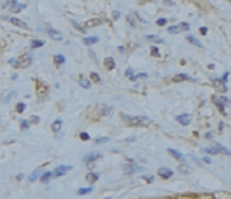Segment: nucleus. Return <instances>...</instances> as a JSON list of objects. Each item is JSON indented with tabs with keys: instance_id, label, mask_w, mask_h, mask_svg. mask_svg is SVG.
I'll use <instances>...</instances> for the list:
<instances>
[{
	"instance_id": "30",
	"label": "nucleus",
	"mask_w": 231,
	"mask_h": 199,
	"mask_svg": "<svg viewBox=\"0 0 231 199\" xmlns=\"http://www.w3.org/2000/svg\"><path fill=\"white\" fill-rule=\"evenodd\" d=\"M38 176H40V169H36L35 173H31V174H30V181H35Z\"/></svg>"
},
{
	"instance_id": "15",
	"label": "nucleus",
	"mask_w": 231,
	"mask_h": 199,
	"mask_svg": "<svg viewBox=\"0 0 231 199\" xmlns=\"http://www.w3.org/2000/svg\"><path fill=\"white\" fill-rule=\"evenodd\" d=\"M187 41H190L191 45L198 46V48H201V46H203V45H201V41H198V40L195 38V36H191V35H190V36H187Z\"/></svg>"
},
{
	"instance_id": "37",
	"label": "nucleus",
	"mask_w": 231,
	"mask_h": 199,
	"mask_svg": "<svg viewBox=\"0 0 231 199\" xmlns=\"http://www.w3.org/2000/svg\"><path fill=\"white\" fill-rule=\"evenodd\" d=\"M188 28H190L188 23H182V25H180V30H188Z\"/></svg>"
},
{
	"instance_id": "27",
	"label": "nucleus",
	"mask_w": 231,
	"mask_h": 199,
	"mask_svg": "<svg viewBox=\"0 0 231 199\" xmlns=\"http://www.w3.org/2000/svg\"><path fill=\"white\" fill-rule=\"evenodd\" d=\"M106 142H109V138H108V137H98L94 143H98V145H99V143H106Z\"/></svg>"
},
{
	"instance_id": "41",
	"label": "nucleus",
	"mask_w": 231,
	"mask_h": 199,
	"mask_svg": "<svg viewBox=\"0 0 231 199\" xmlns=\"http://www.w3.org/2000/svg\"><path fill=\"white\" fill-rule=\"evenodd\" d=\"M144 179L147 183H152V181H154V176H144Z\"/></svg>"
},
{
	"instance_id": "5",
	"label": "nucleus",
	"mask_w": 231,
	"mask_h": 199,
	"mask_svg": "<svg viewBox=\"0 0 231 199\" xmlns=\"http://www.w3.org/2000/svg\"><path fill=\"white\" fill-rule=\"evenodd\" d=\"M177 120H178V123H182V125H188V123L191 122V115L190 114H182V115H177Z\"/></svg>"
},
{
	"instance_id": "17",
	"label": "nucleus",
	"mask_w": 231,
	"mask_h": 199,
	"mask_svg": "<svg viewBox=\"0 0 231 199\" xmlns=\"http://www.w3.org/2000/svg\"><path fill=\"white\" fill-rule=\"evenodd\" d=\"M61 120H60V118H58V120H55V122L51 123V130L53 132H58V130H60V128H61Z\"/></svg>"
},
{
	"instance_id": "24",
	"label": "nucleus",
	"mask_w": 231,
	"mask_h": 199,
	"mask_svg": "<svg viewBox=\"0 0 231 199\" xmlns=\"http://www.w3.org/2000/svg\"><path fill=\"white\" fill-rule=\"evenodd\" d=\"M112 112V107H101V115H109Z\"/></svg>"
},
{
	"instance_id": "2",
	"label": "nucleus",
	"mask_w": 231,
	"mask_h": 199,
	"mask_svg": "<svg viewBox=\"0 0 231 199\" xmlns=\"http://www.w3.org/2000/svg\"><path fill=\"white\" fill-rule=\"evenodd\" d=\"M71 169V166H68V165H61V166H58L55 171H53V176H63V174H66L68 171Z\"/></svg>"
},
{
	"instance_id": "39",
	"label": "nucleus",
	"mask_w": 231,
	"mask_h": 199,
	"mask_svg": "<svg viewBox=\"0 0 231 199\" xmlns=\"http://www.w3.org/2000/svg\"><path fill=\"white\" fill-rule=\"evenodd\" d=\"M200 33H201V35H206V33H208V28H206V26H201V28H200Z\"/></svg>"
},
{
	"instance_id": "34",
	"label": "nucleus",
	"mask_w": 231,
	"mask_h": 199,
	"mask_svg": "<svg viewBox=\"0 0 231 199\" xmlns=\"http://www.w3.org/2000/svg\"><path fill=\"white\" fill-rule=\"evenodd\" d=\"M165 23H167L165 18H159V20H157V25H159V26H165Z\"/></svg>"
},
{
	"instance_id": "35",
	"label": "nucleus",
	"mask_w": 231,
	"mask_h": 199,
	"mask_svg": "<svg viewBox=\"0 0 231 199\" xmlns=\"http://www.w3.org/2000/svg\"><path fill=\"white\" fill-rule=\"evenodd\" d=\"M228 76H230L228 72H225V74H223V77H221V82H223V84H226V81H228Z\"/></svg>"
},
{
	"instance_id": "19",
	"label": "nucleus",
	"mask_w": 231,
	"mask_h": 199,
	"mask_svg": "<svg viewBox=\"0 0 231 199\" xmlns=\"http://www.w3.org/2000/svg\"><path fill=\"white\" fill-rule=\"evenodd\" d=\"M99 38L98 36H91V38H84V43L86 45H94V43H98Z\"/></svg>"
},
{
	"instance_id": "23",
	"label": "nucleus",
	"mask_w": 231,
	"mask_h": 199,
	"mask_svg": "<svg viewBox=\"0 0 231 199\" xmlns=\"http://www.w3.org/2000/svg\"><path fill=\"white\" fill-rule=\"evenodd\" d=\"M43 46V41L41 40H33L31 41V48H41Z\"/></svg>"
},
{
	"instance_id": "16",
	"label": "nucleus",
	"mask_w": 231,
	"mask_h": 199,
	"mask_svg": "<svg viewBox=\"0 0 231 199\" xmlns=\"http://www.w3.org/2000/svg\"><path fill=\"white\" fill-rule=\"evenodd\" d=\"M86 179H87V181H91V183H96V181L99 179V174L98 173H87Z\"/></svg>"
},
{
	"instance_id": "20",
	"label": "nucleus",
	"mask_w": 231,
	"mask_h": 199,
	"mask_svg": "<svg viewBox=\"0 0 231 199\" xmlns=\"http://www.w3.org/2000/svg\"><path fill=\"white\" fill-rule=\"evenodd\" d=\"M147 40L155 41V43H164V38H159V36H155V35H149L147 36Z\"/></svg>"
},
{
	"instance_id": "6",
	"label": "nucleus",
	"mask_w": 231,
	"mask_h": 199,
	"mask_svg": "<svg viewBox=\"0 0 231 199\" xmlns=\"http://www.w3.org/2000/svg\"><path fill=\"white\" fill-rule=\"evenodd\" d=\"M159 176L160 178H164V179H169L173 176V171L169 168H159Z\"/></svg>"
},
{
	"instance_id": "13",
	"label": "nucleus",
	"mask_w": 231,
	"mask_h": 199,
	"mask_svg": "<svg viewBox=\"0 0 231 199\" xmlns=\"http://www.w3.org/2000/svg\"><path fill=\"white\" fill-rule=\"evenodd\" d=\"M79 86H81V87H84V89H89V87H91V82L87 81L86 77L79 76Z\"/></svg>"
},
{
	"instance_id": "32",
	"label": "nucleus",
	"mask_w": 231,
	"mask_h": 199,
	"mask_svg": "<svg viewBox=\"0 0 231 199\" xmlns=\"http://www.w3.org/2000/svg\"><path fill=\"white\" fill-rule=\"evenodd\" d=\"M150 54H152V56H159V50H157L155 46H152V50H150Z\"/></svg>"
},
{
	"instance_id": "10",
	"label": "nucleus",
	"mask_w": 231,
	"mask_h": 199,
	"mask_svg": "<svg viewBox=\"0 0 231 199\" xmlns=\"http://www.w3.org/2000/svg\"><path fill=\"white\" fill-rule=\"evenodd\" d=\"M46 33L51 36L53 40H61V38H63L61 33H60V31H56V30H53V28H48V30H46Z\"/></svg>"
},
{
	"instance_id": "31",
	"label": "nucleus",
	"mask_w": 231,
	"mask_h": 199,
	"mask_svg": "<svg viewBox=\"0 0 231 199\" xmlns=\"http://www.w3.org/2000/svg\"><path fill=\"white\" fill-rule=\"evenodd\" d=\"M20 127H22V130H28V122L26 120H20Z\"/></svg>"
},
{
	"instance_id": "18",
	"label": "nucleus",
	"mask_w": 231,
	"mask_h": 199,
	"mask_svg": "<svg viewBox=\"0 0 231 199\" xmlns=\"http://www.w3.org/2000/svg\"><path fill=\"white\" fill-rule=\"evenodd\" d=\"M190 79H191V77L187 76V74H178V76L173 77V81H177V82H178V81H190Z\"/></svg>"
},
{
	"instance_id": "28",
	"label": "nucleus",
	"mask_w": 231,
	"mask_h": 199,
	"mask_svg": "<svg viewBox=\"0 0 231 199\" xmlns=\"http://www.w3.org/2000/svg\"><path fill=\"white\" fill-rule=\"evenodd\" d=\"M23 110H25V104H23V102L17 104V112H18V114H22Z\"/></svg>"
},
{
	"instance_id": "7",
	"label": "nucleus",
	"mask_w": 231,
	"mask_h": 199,
	"mask_svg": "<svg viewBox=\"0 0 231 199\" xmlns=\"http://www.w3.org/2000/svg\"><path fill=\"white\" fill-rule=\"evenodd\" d=\"M98 25H103V20H101V18H96V20H89V21H86V25L83 26V28L86 30V28H92V26H98Z\"/></svg>"
},
{
	"instance_id": "42",
	"label": "nucleus",
	"mask_w": 231,
	"mask_h": 199,
	"mask_svg": "<svg viewBox=\"0 0 231 199\" xmlns=\"http://www.w3.org/2000/svg\"><path fill=\"white\" fill-rule=\"evenodd\" d=\"M10 64L13 67H18V63H17V59H10Z\"/></svg>"
},
{
	"instance_id": "36",
	"label": "nucleus",
	"mask_w": 231,
	"mask_h": 199,
	"mask_svg": "<svg viewBox=\"0 0 231 199\" xmlns=\"http://www.w3.org/2000/svg\"><path fill=\"white\" fill-rule=\"evenodd\" d=\"M30 122H33V123H38V122H40V117H36V115H35V117H33V115H31Z\"/></svg>"
},
{
	"instance_id": "12",
	"label": "nucleus",
	"mask_w": 231,
	"mask_h": 199,
	"mask_svg": "<svg viewBox=\"0 0 231 199\" xmlns=\"http://www.w3.org/2000/svg\"><path fill=\"white\" fill-rule=\"evenodd\" d=\"M104 66H106V69H109V71H111V69H114V67H116V63H114L112 58H106V59H104Z\"/></svg>"
},
{
	"instance_id": "40",
	"label": "nucleus",
	"mask_w": 231,
	"mask_h": 199,
	"mask_svg": "<svg viewBox=\"0 0 231 199\" xmlns=\"http://www.w3.org/2000/svg\"><path fill=\"white\" fill-rule=\"evenodd\" d=\"M180 171H182V173H190V169L187 168V166H180Z\"/></svg>"
},
{
	"instance_id": "14",
	"label": "nucleus",
	"mask_w": 231,
	"mask_h": 199,
	"mask_svg": "<svg viewBox=\"0 0 231 199\" xmlns=\"http://www.w3.org/2000/svg\"><path fill=\"white\" fill-rule=\"evenodd\" d=\"M10 21L13 23V25H17V26H22V28H28V25H26L25 21L18 20V18H10Z\"/></svg>"
},
{
	"instance_id": "3",
	"label": "nucleus",
	"mask_w": 231,
	"mask_h": 199,
	"mask_svg": "<svg viewBox=\"0 0 231 199\" xmlns=\"http://www.w3.org/2000/svg\"><path fill=\"white\" fill-rule=\"evenodd\" d=\"M17 63H18V66H22V67H28L30 63H31V54H23Z\"/></svg>"
},
{
	"instance_id": "38",
	"label": "nucleus",
	"mask_w": 231,
	"mask_h": 199,
	"mask_svg": "<svg viewBox=\"0 0 231 199\" xmlns=\"http://www.w3.org/2000/svg\"><path fill=\"white\" fill-rule=\"evenodd\" d=\"M147 76H149L147 72H139V74H137V77H140V79H145Z\"/></svg>"
},
{
	"instance_id": "9",
	"label": "nucleus",
	"mask_w": 231,
	"mask_h": 199,
	"mask_svg": "<svg viewBox=\"0 0 231 199\" xmlns=\"http://www.w3.org/2000/svg\"><path fill=\"white\" fill-rule=\"evenodd\" d=\"M169 153L173 156L175 160H178V161H185V156L180 151H177V150H173V148H169Z\"/></svg>"
},
{
	"instance_id": "25",
	"label": "nucleus",
	"mask_w": 231,
	"mask_h": 199,
	"mask_svg": "<svg viewBox=\"0 0 231 199\" xmlns=\"http://www.w3.org/2000/svg\"><path fill=\"white\" fill-rule=\"evenodd\" d=\"M51 176H53L51 173H48V171H46V173L41 174V181H43V183H48V179L51 178Z\"/></svg>"
},
{
	"instance_id": "4",
	"label": "nucleus",
	"mask_w": 231,
	"mask_h": 199,
	"mask_svg": "<svg viewBox=\"0 0 231 199\" xmlns=\"http://www.w3.org/2000/svg\"><path fill=\"white\" fill-rule=\"evenodd\" d=\"M142 169V166H139V165H134V163H129V165H126L124 166V171L127 174H130V173H137V171H140Z\"/></svg>"
},
{
	"instance_id": "33",
	"label": "nucleus",
	"mask_w": 231,
	"mask_h": 199,
	"mask_svg": "<svg viewBox=\"0 0 231 199\" xmlns=\"http://www.w3.org/2000/svg\"><path fill=\"white\" fill-rule=\"evenodd\" d=\"M79 138H81V140H89V135H87L86 132H81L79 133Z\"/></svg>"
},
{
	"instance_id": "29",
	"label": "nucleus",
	"mask_w": 231,
	"mask_h": 199,
	"mask_svg": "<svg viewBox=\"0 0 231 199\" xmlns=\"http://www.w3.org/2000/svg\"><path fill=\"white\" fill-rule=\"evenodd\" d=\"M89 76H91V79H92L94 82H99V81H101V79H99V74H98V72H91Z\"/></svg>"
},
{
	"instance_id": "1",
	"label": "nucleus",
	"mask_w": 231,
	"mask_h": 199,
	"mask_svg": "<svg viewBox=\"0 0 231 199\" xmlns=\"http://www.w3.org/2000/svg\"><path fill=\"white\" fill-rule=\"evenodd\" d=\"M121 118L130 127H149L152 123V120L147 117H129L126 114H121Z\"/></svg>"
},
{
	"instance_id": "26",
	"label": "nucleus",
	"mask_w": 231,
	"mask_h": 199,
	"mask_svg": "<svg viewBox=\"0 0 231 199\" xmlns=\"http://www.w3.org/2000/svg\"><path fill=\"white\" fill-rule=\"evenodd\" d=\"M178 31H182V30H180V25L170 26V28H169V33H172V35H173V33H178Z\"/></svg>"
},
{
	"instance_id": "22",
	"label": "nucleus",
	"mask_w": 231,
	"mask_h": 199,
	"mask_svg": "<svg viewBox=\"0 0 231 199\" xmlns=\"http://www.w3.org/2000/svg\"><path fill=\"white\" fill-rule=\"evenodd\" d=\"M53 59H55V63H56V64H63V63H65V56H63V54H56Z\"/></svg>"
},
{
	"instance_id": "21",
	"label": "nucleus",
	"mask_w": 231,
	"mask_h": 199,
	"mask_svg": "<svg viewBox=\"0 0 231 199\" xmlns=\"http://www.w3.org/2000/svg\"><path fill=\"white\" fill-rule=\"evenodd\" d=\"M92 191V188H81V189H78V194L79 196H84V194H89Z\"/></svg>"
},
{
	"instance_id": "8",
	"label": "nucleus",
	"mask_w": 231,
	"mask_h": 199,
	"mask_svg": "<svg viewBox=\"0 0 231 199\" xmlns=\"http://www.w3.org/2000/svg\"><path fill=\"white\" fill-rule=\"evenodd\" d=\"M10 7H12V12H20L22 8L26 7V3L25 2H22V3H18V2H10Z\"/></svg>"
},
{
	"instance_id": "11",
	"label": "nucleus",
	"mask_w": 231,
	"mask_h": 199,
	"mask_svg": "<svg viewBox=\"0 0 231 199\" xmlns=\"http://www.w3.org/2000/svg\"><path fill=\"white\" fill-rule=\"evenodd\" d=\"M101 158V155L99 153H92V155H87L84 156V163H92V161H96V160Z\"/></svg>"
},
{
	"instance_id": "43",
	"label": "nucleus",
	"mask_w": 231,
	"mask_h": 199,
	"mask_svg": "<svg viewBox=\"0 0 231 199\" xmlns=\"http://www.w3.org/2000/svg\"><path fill=\"white\" fill-rule=\"evenodd\" d=\"M126 76H129V77H132V76H134V72H132V69H127V71H126Z\"/></svg>"
}]
</instances>
